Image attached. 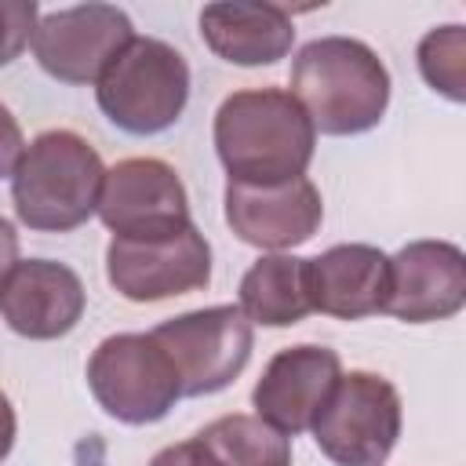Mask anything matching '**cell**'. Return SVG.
I'll return each mask as SVG.
<instances>
[{"label": "cell", "instance_id": "1", "mask_svg": "<svg viewBox=\"0 0 466 466\" xmlns=\"http://www.w3.org/2000/svg\"><path fill=\"white\" fill-rule=\"evenodd\" d=\"M211 135L229 182L248 186L302 178L317 149L306 109L284 87L233 91L222 98Z\"/></svg>", "mask_w": 466, "mask_h": 466}, {"label": "cell", "instance_id": "2", "mask_svg": "<svg viewBox=\"0 0 466 466\" xmlns=\"http://www.w3.org/2000/svg\"><path fill=\"white\" fill-rule=\"evenodd\" d=\"M320 135H364L390 106V69L353 36H317L291 62V91Z\"/></svg>", "mask_w": 466, "mask_h": 466}, {"label": "cell", "instance_id": "3", "mask_svg": "<svg viewBox=\"0 0 466 466\" xmlns=\"http://www.w3.org/2000/svg\"><path fill=\"white\" fill-rule=\"evenodd\" d=\"M102 178L106 164L84 135L69 127L40 131L11 175L15 215L36 233H69L95 215Z\"/></svg>", "mask_w": 466, "mask_h": 466}, {"label": "cell", "instance_id": "4", "mask_svg": "<svg viewBox=\"0 0 466 466\" xmlns=\"http://www.w3.org/2000/svg\"><path fill=\"white\" fill-rule=\"evenodd\" d=\"M95 98L113 127L127 135H160L178 124L189 102V66L167 40L131 36L98 76Z\"/></svg>", "mask_w": 466, "mask_h": 466}, {"label": "cell", "instance_id": "5", "mask_svg": "<svg viewBox=\"0 0 466 466\" xmlns=\"http://www.w3.org/2000/svg\"><path fill=\"white\" fill-rule=\"evenodd\" d=\"M87 390L109 419L127 426L160 422L182 400L175 364L149 331H120L102 339L87 360Z\"/></svg>", "mask_w": 466, "mask_h": 466}, {"label": "cell", "instance_id": "6", "mask_svg": "<svg viewBox=\"0 0 466 466\" xmlns=\"http://www.w3.org/2000/svg\"><path fill=\"white\" fill-rule=\"evenodd\" d=\"M400 393L379 371H346L313 419V441L335 466H382L400 437Z\"/></svg>", "mask_w": 466, "mask_h": 466}, {"label": "cell", "instance_id": "7", "mask_svg": "<svg viewBox=\"0 0 466 466\" xmlns=\"http://www.w3.org/2000/svg\"><path fill=\"white\" fill-rule=\"evenodd\" d=\"M149 335L175 364L182 397H208L226 390L248 368L255 346L251 320L233 302L178 313L157 324Z\"/></svg>", "mask_w": 466, "mask_h": 466}, {"label": "cell", "instance_id": "8", "mask_svg": "<svg viewBox=\"0 0 466 466\" xmlns=\"http://www.w3.org/2000/svg\"><path fill=\"white\" fill-rule=\"evenodd\" d=\"M95 215L116 240H157L193 222L178 171L157 157H127L106 167Z\"/></svg>", "mask_w": 466, "mask_h": 466}, {"label": "cell", "instance_id": "9", "mask_svg": "<svg viewBox=\"0 0 466 466\" xmlns=\"http://www.w3.org/2000/svg\"><path fill=\"white\" fill-rule=\"evenodd\" d=\"M131 36L135 25L116 4H76L44 15L29 44L47 76L62 84H98Z\"/></svg>", "mask_w": 466, "mask_h": 466}, {"label": "cell", "instance_id": "10", "mask_svg": "<svg viewBox=\"0 0 466 466\" xmlns=\"http://www.w3.org/2000/svg\"><path fill=\"white\" fill-rule=\"evenodd\" d=\"M106 277L127 302H160L208 288L211 244L189 222L186 229L157 240H109Z\"/></svg>", "mask_w": 466, "mask_h": 466}, {"label": "cell", "instance_id": "11", "mask_svg": "<svg viewBox=\"0 0 466 466\" xmlns=\"http://www.w3.org/2000/svg\"><path fill=\"white\" fill-rule=\"evenodd\" d=\"M466 306V255L451 240H411L390 255L382 313L404 324L448 320Z\"/></svg>", "mask_w": 466, "mask_h": 466}, {"label": "cell", "instance_id": "12", "mask_svg": "<svg viewBox=\"0 0 466 466\" xmlns=\"http://www.w3.org/2000/svg\"><path fill=\"white\" fill-rule=\"evenodd\" d=\"M226 222L229 229L262 251H288L306 244L324 218L320 189L302 175L269 186L226 182Z\"/></svg>", "mask_w": 466, "mask_h": 466}, {"label": "cell", "instance_id": "13", "mask_svg": "<svg viewBox=\"0 0 466 466\" xmlns=\"http://www.w3.org/2000/svg\"><path fill=\"white\" fill-rule=\"evenodd\" d=\"M342 375V360L335 350L317 342H299L269 357L262 379L251 390V408L262 422L295 437L313 426L328 393Z\"/></svg>", "mask_w": 466, "mask_h": 466}, {"label": "cell", "instance_id": "14", "mask_svg": "<svg viewBox=\"0 0 466 466\" xmlns=\"http://www.w3.org/2000/svg\"><path fill=\"white\" fill-rule=\"evenodd\" d=\"M87 306L76 269L55 258H25L0 280V320L33 342L69 335Z\"/></svg>", "mask_w": 466, "mask_h": 466}, {"label": "cell", "instance_id": "15", "mask_svg": "<svg viewBox=\"0 0 466 466\" xmlns=\"http://www.w3.org/2000/svg\"><path fill=\"white\" fill-rule=\"evenodd\" d=\"M390 284V255L375 244H335L309 258L313 309L335 320H364L382 313Z\"/></svg>", "mask_w": 466, "mask_h": 466}, {"label": "cell", "instance_id": "16", "mask_svg": "<svg viewBox=\"0 0 466 466\" xmlns=\"http://www.w3.org/2000/svg\"><path fill=\"white\" fill-rule=\"evenodd\" d=\"M204 44L229 66H273L295 44V22L280 4L218 0L200 11Z\"/></svg>", "mask_w": 466, "mask_h": 466}, {"label": "cell", "instance_id": "17", "mask_svg": "<svg viewBox=\"0 0 466 466\" xmlns=\"http://www.w3.org/2000/svg\"><path fill=\"white\" fill-rule=\"evenodd\" d=\"M240 313L262 328H291L313 313L309 258L299 255H262L240 277Z\"/></svg>", "mask_w": 466, "mask_h": 466}, {"label": "cell", "instance_id": "18", "mask_svg": "<svg viewBox=\"0 0 466 466\" xmlns=\"http://www.w3.org/2000/svg\"><path fill=\"white\" fill-rule=\"evenodd\" d=\"M193 444L208 466H291V437L244 411L208 422Z\"/></svg>", "mask_w": 466, "mask_h": 466}, {"label": "cell", "instance_id": "19", "mask_svg": "<svg viewBox=\"0 0 466 466\" xmlns=\"http://www.w3.org/2000/svg\"><path fill=\"white\" fill-rule=\"evenodd\" d=\"M419 73L448 102H466V29L459 22L430 29L419 40Z\"/></svg>", "mask_w": 466, "mask_h": 466}, {"label": "cell", "instance_id": "20", "mask_svg": "<svg viewBox=\"0 0 466 466\" xmlns=\"http://www.w3.org/2000/svg\"><path fill=\"white\" fill-rule=\"evenodd\" d=\"M40 22L36 0H0V66L15 62Z\"/></svg>", "mask_w": 466, "mask_h": 466}, {"label": "cell", "instance_id": "21", "mask_svg": "<svg viewBox=\"0 0 466 466\" xmlns=\"http://www.w3.org/2000/svg\"><path fill=\"white\" fill-rule=\"evenodd\" d=\"M25 149V138H22V127L15 120V113L0 102V178H11L15 175V164Z\"/></svg>", "mask_w": 466, "mask_h": 466}, {"label": "cell", "instance_id": "22", "mask_svg": "<svg viewBox=\"0 0 466 466\" xmlns=\"http://www.w3.org/2000/svg\"><path fill=\"white\" fill-rule=\"evenodd\" d=\"M149 466H208V462H204L200 448H197L193 437H189V441H178V444L160 448V451L149 459Z\"/></svg>", "mask_w": 466, "mask_h": 466}, {"label": "cell", "instance_id": "23", "mask_svg": "<svg viewBox=\"0 0 466 466\" xmlns=\"http://www.w3.org/2000/svg\"><path fill=\"white\" fill-rule=\"evenodd\" d=\"M15 433H18V419H15L11 397L0 390V462L11 455V448H15Z\"/></svg>", "mask_w": 466, "mask_h": 466}, {"label": "cell", "instance_id": "24", "mask_svg": "<svg viewBox=\"0 0 466 466\" xmlns=\"http://www.w3.org/2000/svg\"><path fill=\"white\" fill-rule=\"evenodd\" d=\"M15 262H18V233H15V226L0 215V280L15 269Z\"/></svg>", "mask_w": 466, "mask_h": 466}]
</instances>
